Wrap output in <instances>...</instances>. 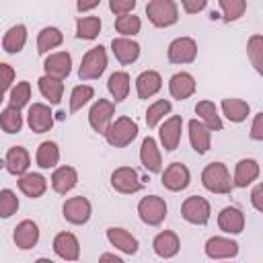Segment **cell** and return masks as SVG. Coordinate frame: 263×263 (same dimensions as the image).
<instances>
[{
	"instance_id": "1",
	"label": "cell",
	"mask_w": 263,
	"mask_h": 263,
	"mask_svg": "<svg viewBox=\"0 0 263 263\" xmlns=\"http://www.w3.org/2000/svg\"><path fill=\"white\" fill-rule=\"evenodd\" d=\"M201 185L210 193H218V195H228L234 189L230 173H228L224 162H210V164H205V168L201 171Z\"/></svg>"
},
{
	"instance_id": "2",
	"label": "cell",
	"mask_w": 263,
	"mask_h": 263,
	"mask_svg": "<svg viewBox=\"0 0 263 263\" xmlns=\"http://www.w3.org/2000/svg\"><path fill=\"white\" fill-rule=\"evenodd\" d=\"M146 16L154 27L166 29L179 21V6L175 0H150L146 4Z\"/></svg>"
},
{
	"instance_id": "3",
	"label": "cell",
	"mask_w": 263,
	"mask_h": 263,
	"mask_svg": "<svg viewBox=\"0 0 263 263\" xmlns=\"http://www.w3.org/2000/svg\"><path fill=\"white\" fill-rule=\"evenodd\" d=\"M138 136V123L132 117H117L115 121H111L109 129L105 132V140L109 146L113 148H125L129 146Z\"/></svg>"
},
{
	"instance_id": "4",
	"label": "cell",
	"mask_w": 263,
	"mask_h": 263,
	"mask_svg": "<svg viewBox=\"0 0 263 263\" xmlns=\"http://www.w3.org/2000/svg\"><path fill=\"white\" fill-rule=\"evenodd\" d=\"M105 70H107V51L103 45H95L82 55V62L78 68V78L95 80V78H101Z\"/></svg>"
},
{
	"instance_id": "5",
	"label": "cell",
	"mask_w": 263,
	"mask_h": 263,
	"mask_svg": "<svg viewBox=\"0 0 263 263\" xmlns=\"http://www.w3.org/2000/svg\"><path fill=\"white\" fill-rule=\"evenodd\" d=\"M138 216L148 226H158L166 218V201L158 195H146L138 201Z\"/></svg>"
},
{
	"instance_id": "6",
	"label": "cell",
	"mask_w": 263,
	"mask_h": 263,
	"mask_svg": "<svg viewBox=\"0 0 263 263\" xmlns=\"http://www.w3.org/2000/svg\"><path fill=\"white\" fill-rule=\"evenodd\" d=\"M210 214H212L210 201L205 197H201V195H191L181 203V216L189 224L203 226V224L210 222Z\"/></svg>"
},
{
	"instance_id": "7",
	"label": "cell",
	"mask_w": 263,
	"mask_h": 263,
	"mask_svg": "<svg viewBox=\"0 0 263 263\" xmlns=\"http://www.w3.org/2000/svg\"><path fill=\"white\" fill-rule=\"evenodd\" d=\"M113 115H115V103L107 99H97L88 111V123L97 134L105 136V132L113 121Z\"/></svg>"
},
{
	"instance_id": "8",
	"label": "cell",
	"mask_w": 263,
	"mask_h": 263,
	"mask_svg": "<svg viewBox=\"0 0 263 263\" xmlns=\"http://www.w3.org/2000/svg\"><path fill=\"white\" fill-rule=\"evenodd\" d=\"M62 214H64V220L74 224V226H82L90 220V214H92V205L86 197L82 195H76V197H68L62 205Z\"/></svg>"
},
{
	"instance_id": "9",
	"label": "cell",
	"mask_w": 263,
	"mask_h": 263,
	"mask_svg": "<svg viewBox=\"0 0 263 263\" xmlns=\"http://www.w3.org/2000/svg\"><path fill=\"white\" fill-rule=\"evenodd\" d=\"M166 58L171 64H191L197 58V43L193 37H177L168 43Z\"/></svg>"
},
{
	"instance_id": "10",
	"label": "cell",
	"mask_w": 263,
	"mask_h": 263,
	"mask_svg": "<svg viewBox=\"0 0 263 263\" xmlns=\"http://www.w3.org/2000/svg\"><path fill=\"white\" fill-rule=\"evenodd\" d=\"M111 187L117 191V193H123V195H132V193H138L142 189V181H140V175L136 168L132 166H119L111 173Z\"/></svg>"
},
{
	"instance_id": "11",
	"label": "cell",
	"mask_w": 263,
	"mask_h": 263,
	"mask_svg": "<svg viewBox=\"0 0 263 263\" xmlns=\"http://www.w3.org/2000/svg\"><path fill=\"white\" fill-rule=\"evenodd\" d=\"M43 70H45V76L53 78V80H66L72 72V55L68 51H55V53H49L43 62Z\"/></svg>"
},
{
	"instance_id": "12",
	"label": "cell",
	"mask_w": 263,
	"mask_h": 263,
	"mask_svg": "<svg viewBox=\"0 0 263 263\" xmlns=\"http://www.w3.org/2000/svg\"><path fill=\"white\" fill-rule=\"evenodd\" d=\"M27 123L33 134H45L53 127V113L45 103H33L27 113Z\"/></svg>"
},
{
	"instance_id": "13",
	"label": "cell",
	"mask_w": 263,
	"mask_h": 263,
	"mask_svg": "<svg viewBox=\"0 0 263 263\" xmlns=\"http://www.w3.org/2000/svg\"><path fill=\"white\" fill-rule=\"evenodd\" d=\"M181 132H183V117L181 115H171L164 119V123L158 129V138L164 150L173 152L179 148L181 142Z\"/></svg>"
},
{
	"instance_id": "14",
	"label": "cell",
	"mask_w": 263,
	"mask_h": 263,
	"mask_svg": "<svg viewBox=\"0 0 263 263\" xmlns=\"http://www.w3.org/2000/svg\"><path fill=\"white\" fill-rule=\"evenodd\" d=\"M162 185L168 189V191H183L189 187V181H191V173L189 168L183 164V162H171L164 173H162Z\"/></svg>"
},
{
	"instance_id": "15",
	"label": "cell",
	"mask_w": 263,
	"mask_h": 263,
	"mask_svg": "<svg viewBox=\"0 0 263 263\" xmlns=\"http://www.w3.org/2000/svg\"><path fill=\"white\" fill-rule=\"evenodd\" d=\"M203 251L210 259H232L238 255V242L226 236H212L205 240Z\"/></svg>"
},
{
	"instance_id": "16",
	"label": "cell",
	"mask_w": 263,
	"mask_h": 263,
	"mask_svg": "<svg viewBox=\"0 0 263 263\" xmlns=\"http://www.w3.org/2000/svg\"><path fill=\"white\" fill-rule=\"evenodd\" d=\"M51 247H53V253L64 261L80 259V242L72 232H58Z\"/></svg>"
},
{
	"instance_id": "17",
	"label": "cell",
	"mask_w": 263,
	"mask_h": 263,
	"mask_svg": "<svg viewBox=\"0 0 263 263\" xmlns=\"http://www.w3.org/2000/svg\"><path fill=\"white\" fill-rule=\"evenodd\" d=\"M140 162H142V166H144L148 173H152V175H156V173L162 171L160 148H158L156 140L150 138V136L142 140V146H140Z\"/></svg>"
},
{
	"instance_id": "18",
	"label": "cell",
	"mask_w": 263,
	"mask_h": 263,
	"mask_svg": "<svg viewBox=\"0 0 263 263\" xmlns=\"http://www.w3.org/2000/svg\"><path fill=\"white\" fill-rule=\"evenodd\" d=\"M152 251L160 257V259H173L179 251H181V240L177 236V232L173 230H162L154 236L152 240Z\"/></svg>"
},
{
	"instance_id": "19",
	"label": "cell",
	"mask_w": 263,
	"mask_h": 263,
	"mask_svg": "<svg viewBox=\"0 0 263 263\" xmlns=\"http://www.w3.org/2000/svg\"><path fill=\"white\" fill-rule=\"evenodd\" d=\"M111 51L119 64L127 66L140 58V43L129 39V37H115L111 41Z\"/></svg>"
},
{
	"instance_id": "20",
	"label": "cell",
	"mask_w": 263,
	"mask_h": 263,
	"mask_svg": "<svg viewBox=\"0 0 263 263\" xmlns=\"http://www.w3.org/2000/svg\"><path fill=\"white\" fill-rule=\"evenodd\" d=\"M29 166H31V156H29L27 148H23V146H12V148H8L6 158H4V168H6L10 175L23 177L25 173H29Z\"/></svg>"
},
{
	"instance_id": "21",
	"label": "cell",
	"mask_w": 263,
	"mask_h": 263,
	"mask_svg": "<svg viewBox=\"0 0 263 263\" xmlns=\"http://www.w3.org/2000/svg\"><path fill=\"white\" fill-rule=\"evenodd\" d=\"M218 226L226 234H240L245 230V214L234 205H226L218 214Z\"/></svg>"
},
{
	"instance_id": "22",
	"label": "cell",
	"mask_w": 263,
	"mask_h": 263,
	"mask_svg": "<svg viewBox=\"0 0 263 263\" xmlns=\"http://www.w3.org/2000/svg\"><path fill=\"white\" fill-rule=\"evenodd\" d=\"M12 240L21 251H29L37 245L39 240V226L33 220H23L16 224L14 232H12Z\"/></svg>"
},
{
	"instance_id": "23",
	"label": "cell",
	"mask_w": 263,
	"mask_h": 263,
	"mask_svg": "<svg viewBox=\"0 0 263 263\" xmlns=\"http://www.w3.org/2000/svg\"><path fill=\"white\" fill-rule=\"evenodd\" d=\"M197 84H195V78L189 74V72H177L171 76L168 80V92L173 99L177 101H185L189 99L193 92H195Z\"/></svg>"
},
{
	"instance_id": "24",
	"label": "cell",
	"mask_w": 263,
	"mask_h": 263,
	"mask_svg": "<svg viewBox=\"0 0 263 263\" xmlns=\"http://www.w3.org/2000/svg\"><path fill=\"white\" fill-rule=\"evenodd\" d=\"M259 179V162L255 158H242L236 162L234 177H232V187H249Z\"/></svg>"
},
{
	"instance_id": "25",
	"label": "cell",
	"mask_w": 263,
	"mask_h": 263,
	"mask_svg": "<svg viewBox=\"0 0 263 263\" xmlns=\"http://www.w3.org/2000/svg\"><path fill=\"white\" fill-rule=\"evenodd\" d=\"M49 183H51V189H53L55 193L66 195L68 191H72V189L76 187V183H78V173H76L74 166H68V164L58 166V168L53 171Z\"/></svg>"
},
{
	"instance_id": "26",
	"label": "cell",
	"mask_w": 263,
	"mask_h": 263,
	"mask_svg": "<svg viewBox=\"0 0 263 263\" xmlns=\"http://www.w3.org/2000/svg\"><path fill=\"white\" fill-rule=\"evenodd\" d=\"M107 240L117 249V251H121V253H125V255H136L138 253V249H140V242H138V238L132 234V232H127L125 228H109L107 230Z\"/></svg>"
},
{
	"instance_id": "27",
	"label": "cell",
	"mask_w": 263,
	"mask_h": 263,
	"mask_svg": "<svg viewBox=\"0 0 263 263\" xmlns=\"http://www.w3.org/2000/svg\"><path fill=\"white\" fill-rule=\"evenodd\" d=\"M189 127V142H191V148L197 152V154H205L212 146V132L199 121V119H191L187 123Z\"/></svg>"
},
{
	"instance_id": "28",
	"label": "cell",
	"mask_w": 263,
	"mask_h": 263,
	"mask_svg": "<svg viewBox=\"0 0 263 263\" xmlns=\"http://www.w3.org/2000/svg\"><path fill=\"white\" fill-rule=\"evenodd\" d=\"M162 88V76L156 70H144L136 78V92L140 99H150Z\"/></svg>"
},
{
	"instance_id": "29",
	"label": "cell",
	"mask_w": 263,
	"mask_h": 263,
	"mask_svg": "<svg viewBox=\"0 0 263 263\" xmlns=\"http://www.w3.org/2000/svg\"><path fill=\"white\" fill-rule=\"evenodd\" d=\"M16 183H18L21 193L31 199H37L47 191V179L39 173H25L23 177H18Z\"/></svg>"
},
{
	"instance_id": "30",
	"label": "cell",
	"mask_w": 263,
	"mask_h": 263,
	"mask_svg": "<svg viewBox=\"0 0 263 263\" xmlns=\"http://www.w3.org/2000/svg\"><path fill=\"white\" fill-rule=\"evenodd\" d=\"M222 113H224V117H226L228 121H232V123H242V121L249 117L251 107H249V103L242 101V99L228 97V99L222 101Z\"/></svg>"
},
{
	"instance_id": "31",
	"label": "cell",
	"mask_w": 263,
	"mask_h": 263,
	"mask_svg": "<svg viewBox=\"0 0 263 263\" xmlns=\"http://www.w3.org/2000/svg\"><path fill=\"white\" fill-rule=\"evenodd\" d=\"M195 115L199 117V121L210 129V132H220L222 127H224V123H222V119H220V115H218V109H216V105L212 103V101H199L197 105H195Z\"/></svg>"
},
{
	"instance_id": "32",
	"label": "cell",
	"mask_w": 263,
	"mask_h": 263,
	"mask_svg": "<svg viewBox=\"0 0 263 263\" xmlns=\"http://www.w3.org/2000/svg\"><path fill=\"white\" fill-rule=\"evenodd\" d=\"M25 43H27V27L25 25H12L4 33V37H2V49L6 53H18V51H23Z\"/></svg>"
},
{
	"instance_id": "33",
	"label": "cell",
	"mask_w": 263,
	"mask_h": 263,
	"mask_svg": "<svg viewBox=\"0 0 263 263\" xmlns=\"http://www.w3.org/2000/svg\"><path fill=\"white\" fill-rule=\"evenodd\" d=\"M62 41H64V33L58 27H43L37 35V53L45 55L49 49L62 45Z\"/></svg>"
},
{
	"instance_id": "34",
	"label": "cell",
	"mask_w": 263,
	"mask_h": 263,
	"mask_svg": "<svg viewBox=\"0 0 263 263\" xmlns=\"http://www.w3.org/2000/svg\"><path fill=\"white\" fill-rule=\"evenodd\" d=\"M35 160H37L39 168H55V164L60 162V148H58V144L51 142V140L41 142L39 148H37Z\"/></svg>"
},
{
	"instance_id": "35",
	"label": "cell",
	"mask_w": 263,
	"mask_h": 263,
	"mask_svg": "<svg viewBox=\"0 0 263 263\" xmlns=\"http://www.w3.org/2000/svg\"><path fill=\"white\" fill-rule=\"evenodd\" d=\"M107 88L111 92V97L115 99V103H121L127 99L129 95V74L127 72H113L107 80Z\"/></svg>"
},
{
	"instance_id": "36",
	"label": "cell",
	"mask_w": 263,
	"mask_h": 263,
	"mask_svg": "<svg viewBox=\"0 0 263 263\" xmlns=\"http://www.w3.org/2000/svg\"><path fill=\"white\" fill-rule=\"evenodd\" d=\"M37 86H39V92H41L51 105H58V103L62 101V95H64V82L53 80V78H49V76L43 74V76L37 80Z\"/></svg>"
},
{
	"instance_id": "37",
	"label": "cell",
	"mask_w": 263,
	"mask_h": 263,
	"mask_svg": "<svg viewBox=\"0 0 263 263\" xmlns=\"http://www.w3.org/2000/svg\"><path fill=\"white\" fill-rule=\"evenodd\" d=\"M101 33V18L99 16H80L76 21V37L92 41Z\"/></svg>"
},
{
	"instance_id": "38",
	"label": "cell",
	"mask_w": 263,
	"mask_h": 263,
	"mask_svg": "<svg viewBox=\"0 0 263 263\" xmlns=\"http://www.w3.org/2000/svg\"><path fill=\"white\" fill-rule=\"evenodd\" d=\"M247 55H249V62L253 64V68L257 70V74H263V35L255 33L249 37Z\"/></svg>"
},
{
	"instance_id": "39",
	"label": "cell",
	"mask_w": 263,
	"mask_h": 263,
	"mask_svg": "<svg viewBox=\"0 0 263 263\" xmlns=\"http://www.w3.org/2000/svg\"><path fill=\"white\" fill-rule=\"evenodd\" d=\"M0 127L6 134H18L21 127H23V115H21V111L14 109V107H10V105L6 109H2L0 111Z\"/></svg>"
},
{
	"instance_id": "40",
	"label": "cell",
	"mask_w": 263,
	"mask_h": 263,
	"mask_svg": "<svg viewBox=\"0 0 263 263\" xmlns=\"http://www.w3.org/2000/svg\"><path fill=\"white\" fill-rule=\"evenodd\" d=\"M171 109H173L171 101H166V99H158V101H154V103L148 107V111H146V125H148L150 129L156 127V125L164 119V115L171 113Z\"/></svg>"
},
{
	"instance_id": "41",
	"label": "cell",
	"mask_w": 263,
	"mask_h": 263,
	"mask_svg": "<svg viewBox=\"0 0 263 263\" xmlns=\"http://www.w3.org/2000/svg\"><path fill=\"white\" fill-rule=\"evenodd\" d=\"M140 27H142V21H140V16H136L134 12L115 18V31H117L121 37H129V39H132L134 35L140 33Z\"/></svg>"
},
{
	"instance_id": "42",
	"label": "cell",
	"mask_w": 263,
	"mask_h": 263,
	"mask_svg": "<svg viewBox=\"0 0 263 263\" xmlns=\"http://www.w3.org/2000/svg\"><path fill=\"white\" fill-rule=\"evenodd\" d=\"M29 99H31V84L27 80H21L16 82V86L10 88V97H8V105L14 107V109H23L29 105Z\"/></svg>"
},
{
	"instance_id": "43",
	"label": "cell",
	"mask_w": 263,
	"mask_h": 263,
	"mask_svg": "<svg viewBox=\"0 0 263 263\" xmlns=\"http://www.w3.org/2000/svg\"><path fill=\"white\" fill-rule=\"evenodd\" d=\"M92 97H95V88H92V86H88V84H78V86H74L72 92H70V113L80 111Z\"/></svg>"
},
{
	"instance_id": "44",
	"label": "cell",
	"mask_w": 263,
	"mask_h": 263,
	"mask_svg": "<svg viewBox=\"0 0 263 263\" xmlns=\"http://www.w3.org/2000/svg\"><path fill=\"white\" fill-rule=\"evenodd\" d=\"M218 6L222 10V16H224L226 23L238 21L242 16V12L247 10V2L245 0H220Z\"/></svg>"
},
{
	"instance_id": "45",
	"label": "cell",
	"mask_w": 263,
	"mask_h": 263,
	"mask_svg": "<svg viewBox=\"0 0 263 263\" xmlns=\"http://www.w3.org/2000/svg\"><path fill=\"white\" fill-rule=\"evenodd\" d=\"M18 210V197L12 189L0 191V218H10Z\"/></svg>"
},
{
	"instance_id": "46",
	"label": "cell",
	"mask_w": 263,
	"mask_h": 263,
	"mask_svg": "<svg viewBox=\"0 0 263 263\" xmlns=\"http://www.w3.org/2000/svg\"><path fill=\"white\" fill-rule=\"evenodd\" d=\"M136 8V0H109V10L115 16H123V14H132Z\"/></svg>"
},
{
	"instance_id": "47",
	"label": "cell",
	"mask_w": 263,
	"mask_h": 263,
	"mask_svg": "<svg viewBox=\"0 0 263 263\" xmlns=\"http://www.w3.org/2000/svg\"><path fill=\"white\" fill-rule=\"evenodd\" d=\"M14 82V68L10 64L0 62V90L6 92Z\"/></svg>"
},
{
	"instance_id": "48",
	"label": "cell",
	"mask_w": 263,
	"mask_h": 263,
	"mask_svg": "<svg viewBox=\"0 0 263 263\" xmlns=\"http://www.w3.org/2000/svg\"><path fill=\"white\" fill-rule=\"evenodd\" d=\"M251 140L255 142H263V111H259L255 117H253V123H251Z\"/></svg>"
},
{
	"instance_id": "49",
	"label": "cell",
	"mask_w": 263,
	"mask_h": 263,
	"mask_svg": "<svg viewBox=\"0 0 263 263\" xmlns=\"http://www.w3.org/2000/svg\"><path fill=\"white\" fill-rule=\"evenodd\" d=\"M181 6H183V10H185L187 14H195V12L203 10V8L208 6V2H205V0H183Z\"/></svg>"
},
{
	"instance_id": "50",
	"label": "cell",
	"mask_w": 263,
	"mask_h": 263,
	"mask_svg": "<svg viewBox=\"0 0 263 263\" xmlns=\"http://www.w3.org/2000/svg\"><path fill=\"white\" fill-rule=\"evenodd\" d=\"M263 185L261 183H257L255 187H253V191H251V203H253V208L257 210V212H263Z\"/></svg>"
},
{
	"instance_id": "51",
	"label": "cell",
	"mask_w": 263,
	"mask_h": 263,
	"mask_svg": "<svg viewBox=\"0 0 263 263\" xmlns=\"http://www.w3.org/2000/svg\"><path fill=\"white\" fill-rule=\"evenodd\" d=\"M99 263H125L121 257H117V255H113V253H103L101 257H99Z\"/></svg>"
},
{
	"instance_id": "52",
	"label": "cell",
	"mask_w": 263,
	"mask_h": 263,
	"mask_svg": "<svg viewBox=\"0 0 263 263\" xmlns=\"http://www.w3.org/2000/svg\"><path fill=\"white\" fill-rule=\"evenodd\" d=\"M97 6H99V0H95V2H78V4H76V8H78L80 12L92 10V8H97Z\"/></svg>"
},
{
	"instance_id": "53",
	"label": "cell",
	"mask_w": 263,
	"mask_h": 263,
	"mask_svg": "<svg viewBox=\"0 0 263 263\" xmlns=\"http://www.w3.org/2000/svg\"><path fill=\"white\" fill-rule=\"evenodd\" d=\"M35 263H53V261H51V259H45V257H39Z\"/></svg>"
},
{
	"instance_id": "54",
	"label": "cell",
	"mask_w": 263,
	"mask_h": 263,
	"mask_svg": "<svg viewBox=\"0 0 263 263\" xmlns=\"http://www.w3.org/2000/svg\"><path fill=\"white\" fill-rule=\"evenodd\" d=\"M2 101H4V92L0 90V105H2Z\"/></svg>"
}]
</instances>
